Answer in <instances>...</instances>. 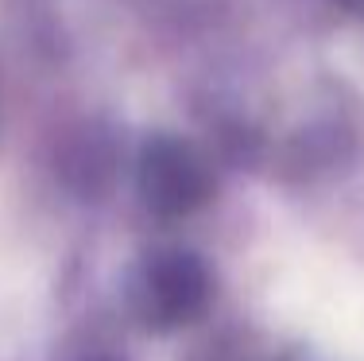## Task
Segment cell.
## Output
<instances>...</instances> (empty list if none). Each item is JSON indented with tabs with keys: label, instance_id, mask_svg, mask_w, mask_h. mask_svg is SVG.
<instances>
[{
	"label": "cell",
	"instance_id": "1",
	"mask_svg": "<svg viewBox=\"0 0 364 361\" xmlns=\"http://www.w3.org/2000/svg\"><path fill=\"white\" fill-rule=\"evenodd\" d=\"M147 295H151L155 315H163L167 323H175V319L190 315L198 303H202L205 280H202V272H198V264H190V261H182V256H175V261L155 264Z\"/></svg>",
	"mask_w": 364,
	"mask_h": 361
}]
</instances>
